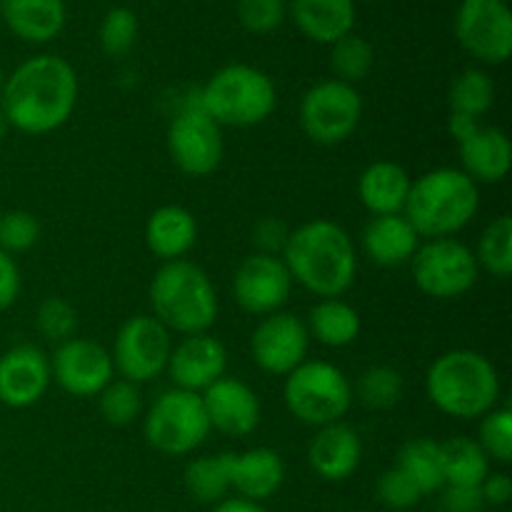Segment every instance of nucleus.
Masks as SVG:
<instances>
[{
  "instance_id": "obj_22",
  "label": "nucleus",
  "mask_w": 512,
  "mask_h": 512,
  "mask_svg": "<svg viewBox=\"0 0 512 512\" xmlns=\"http://www.w3.org/2000/svg\"><path fill=\"white\" fill-rule=\"evenodd\" d=\"M365 258L373 260L380 268H400L410 263L415 250L420 248V235L415 233L413 225L405 220L403 213L398 215H375L363 228L360 235Z\"/></svg>"
},
{
  "instance_id": "obj_24",
  "label": "nucleus",
  "mask_w": 512,
  "mask_h": 512,
  "mask_svg": "<svg viewBox=\"0 0 512 512\" xmlns=\"http://www.w3.org/2000/svg\"><path fill=\"white\" fill-rule=\"evenodd\" d=\"M285 483V463L273 448H250L245 453H233L230 488L238 498L263 503L273 498Z\"/></svg>"
},
{
  "instance_id": "obj_48",
  "label": "nucleus",
  "mask_w": 512,
  "mask_h": 512,
  "mask_svg": "<svg viewBox=\"0 0 512 512\" xmlns=\"http://www.w3.org/2000/svg\"><path fill=\"white\" fill-rule=\"evenodd\" d=\"M213 512H268L260 503L245 498H225L215 505Z\"/></svg>"
},
{
  "instance_id": "obj_6",
  "label": "nucleus",
  "mask_w": 512,
  "mask_h": 512,
  "mask_svg": "<svg viewBox=\"0 0 512 512\" xmlns=\"http://www.w3.org/2000/svg\"><path fill=\"white\" fill-rule=\"evenodd\" d=\"M195 100L220 128H255L275 113L278 90L265 70L230 63L210 75Z\"/></svg>"
},
{
  "instance_id": "obj_44",
  "label": "nucleus",
  "mask_w": 512,
  "mask_h": 512,
  "mask_svg": "<svg viewBox=\"0 0 512 512\" xmlns=\"http://www.w3.org/2000/svg\"><path fill=\"white\" fill-rule=\"evenodd\" d=\"M20 285H23V278H20L18 263L13 255L0 250V313L13 308L20 295Z\"/></svg>"
},
{
  "instance_id": "obj_31",
  "label": "nucleus",
  "mask_w": 512,
  "mask_h": 512,
  "mask_svg": "<svg viewBox=\"0 0 512 512\" xmlns=\"http://www.w3.org/2000/svg\"><path fill=\"white\" fill-rule=\"evenodd\" d=\"M395 468L403 470L415 488L425 495L438 493L445 488V470H443V453H440V443L433 438H415L403 445L398 455V465Z\"/></svg>"
},
{
  "instance_id": "obj_23",
  "label": "nucleus",
  "mask_w": 512,
  "mask_h": 512,
  "mask_svg": "<svg viewBox=\"0 0 512 512\" xmlns=\"http://www.w3.org/2000/svg\"><path fill=\"white\" fill-rule=\"evenodd\" d=\"M145 245L163 263L185 260L198 243V220L183 205H160L145 223Z\"/></svg>"
},
{
  "instance_id": "obj_14",
  "label": "nucleus",
  "mask_w": 512,
  "mask_h": 512,
  "mask_svg": "<svg viewBox=\"0 0 512 512\" xmlns=\"http://www.w3.org/2000/svg\"><path fill=\"white\" fill-rule=\"evenodd\" d=\"M308 350V325L303 318L285 310L260 318L250 335V355L255 365L268 375H280V378L290 375L308 360Z\"/></svg>"
},
{
  "instance_id": "obj_16",
  "label": "nucleus",
  "mask_w": 512,
  "mask_h": 512,
  "mask_svg": "<svg viewBox=\"0 0 512 512\" xmlns=\"http://www.w3.org/2000/svg\"><path fill=\"white\" fill-rule=\"evenodd\" d=\"M293 278L280 255L253 253L238 265L233 275V298L248 315H273L288 303Z\"/></svg>"
},
{
  "instance_id": "obj_34",
  "label": "nucleus",
  "mask_w": 512,
  "mask_h": 512,
  "mask_svg": "<svg viewBox=\"0 0 512 512\" xmlns=\"http://www.w3.org/2000/svg\"><path fill=\"white\" fill-rule=\"evenodd\" d=\"M375 65V50L363 35L348 33L345 38L330 45V68L335 80L348 85H358L370 75Z\"/></svg>"
},
{
  "instance_id": "obj_28",
  "label": "nucleus",
  "mask_w": 512,
  "mask_h": 512,
  "mask_svg": "<svg viewBox=\"0 0 512 512\" xmlns=\"http://www.w3.org/2000/svg\"><path fill=\"white\" fill-rule=\"evenodd\" d=\"M310 340L325 345V348H348L360 338L363 330V318L358 310L343 298H325L310 308L308 320Z\"/></svg>"
},
{
  "instance_id": "obj_47",
  "label": "nucleus",
  "mask_w": 512,
  "mask_h": 512,
  "mask_svg": "<svg viewBox=\"0 0 512 512\" xmlns=\"http://www.w3.org/2000/svg\"><path fill=\"white\" fill-rule=\"evenodd\" d=\"M480 125V120H470V118H463V115H455L450 113L448 118V133L453 135L455 143H460V140L468 138L470 133H475Z\"/></svg>"
},
{
  "instance_id": "obj_2",
  "label": "nucleus",
  "mask_w": 512,
  "mask_h": 512,
  "mask_svg": "<svg viewBox=\"0 0 512 512\" xmlns=\"http://www.w3.org/2000/svg\"><path fill=\"white\" fill-rule=\"evenodd\" d=\"M283 263L293 283L318 300L343 298L358 275V250L343 225L333 220H308L290 230Z\"/></svg>"
},
{
  "instance_id": "obj_17",
  "label": "nucleus",
  "mask_w": 512,
  "mask_h": 512,
  "mask_svg": "<svg viewBox=\"0 0 512 512\" xmlns=\"http://www.w3.org/2000/svg\"><path fill=\"white\" fill-rule=\"evenodd\" d=\"M165 373L175 388L200 395L228 375V350L210 333L185 335L170 350Z\"/></svg>"
},
{
  "instance_id": "obj_41",
  "label": "nucleus",
  "mask_w": 512,
  "mask_h": 512,
  "mask_svg": "<svg viewBox=\"0 0 512 512\" xmlns=\"http://www.w3.org/2000/svg\"><path fill=\"white\" fill-rule=\"evenodd\" d=\"M240 25L248 33L268 35L275 33L288 18V3L285 0H238L235 5Z\"/></svg>"
},
{
  "instance_id": "obj_3",
  "label": "nucleus",
  "mask_w": 512,
  "mask_h": 512,
  "mask_svg": "<svg viewBox=\"0 0 512 512\" xmlns=\"http://www.w3.org/2000/svg\"><path fill=\"white\" fill-rule=\"evenodd\" d=\"M428 400L455 420H480L498 408L503 383L493 360L470 348H455L433 360L425 375Z\"/></svg>"
},
{
  "instance_id": "obj_4",
  "label": "nucleus",
  "mask_w": 512,
  "mask_h": 512,
  "mask_svg": "<svg viewBox=\"0 0 512 512\" xmlns=\"http://www.w3.org/2000/svg\"><path fill=\"white\" fill-rule=\"evenodd\" d=\"M480 208V185L460 168H433L410 185L403 215L420 240L455 238Z\"/></svg>"
},
{
  "instance_id": "obj_25",
  "label": "nucleus",
  "mask_w": 512,
  "mask_h": 512,
  "mask_svg": "<svg viewBox=\"0 0 512 512\" xmlns=\"http://www.w3.org/2000/svg\"><path fill=\"white\" fill-rule=\"evenodd\" d=\"M413 178L403 165L393 160H375L360 173L358 198L370 215H398L403 213Z\"/></svg>"
},
{
  "instance_id": "obj_30",
  "label": "nucleus",
  "mask_w": 512,
  "mask_h": 512,
  "mask_svg": "<svg viewBox=\"0 0 512 512\" xmlns=\"http://www.w3.org/2000/svg\"><path fill=\"white\" fill-rule=\"evenodd\" d=\"M443 453L445 485H465V488H480L490 473V458L483 453L478 440L468 435H455L440 443Z\"/></svg>"
},
{
  "instance_id": "obj_33",
  "label": "nucleus",
  "mask_w": 512,
  "mask_h": 512,
  "mask_svg": "<svg viewBox=\"0 0 512 512\" xmlns=\"http://www.w3.org/2000/svg\"><path fill=\"white\" fill-rule=\"evenodd\" d=\"M478 268L490 273L493 278H510L512 273V218L510 215H498L485 225L483 235L475 250Z\"/></svg>"
},
{
  "instance_id": "obj_8",
  "label": "nucleus",
  "mask_w": 512,
  "mask_h": 512,
  "mask_svg": "<svg viewBox=\"0 0 512 512\" xmlns=\"http://www.w3.org/2000/svg\"><path fill=\"white\" fill-rule=\"evenodd\" d=\"M143 435L150 448L168 458L195 453L210 435L203 398L180 388L160 393L143 413Z\"/></svg>"
},
{
  "instance_id": "obj_46",
  "label": "nucleus",
  "mask_w": 512,
  "mask_h": 512,
  "mask_svg": "<svg viewBox=\"0 0 512 512\" xmlns=\"http://www.w3.org/2000/svg\"><path fill=\"white\" fill-rule=\"evenodd\" d=\"M480 495L485 505H505L512 498V480L505 473H488V478L480 483Z\"/></svg>"
},
{
  "instance_id": "obj_12",
  "label": "nucleus",
  "mask_w": 512,
  "mask_h": 512,
  "mask_svg": "<svg viewBox=\"0 0 512 512\" xmlns=\"http://www.w3.org/2000/svg\"><path fill=\"white\" fill-rule=\"evenodd\" d=\"M168 155L180 173L205 178L223 163V128L195 103H188L168 125Z\"/></svg>"
},
{
  "instance_id": "obj_50",
  "label": "nucleus",
  "mask_w": 512,
  "mask_h": 512,
  "mask_svg": "<svg viewBox=\"0 0 512 512\" xmlns=\"http://www.w3.org/2000/svg\"><path fill=\"white\" fill-rule=\"evenodd\" d=\"M3 85H5V73H3V65H0V93H3Z\"/></svg>"
},
{
  "instance_id": "obj_15",
  "label": "nucleus",
  "mask_w": 512,
  "mask_h": 512,
  "mask_svg": "<svg viewBox=\"0 0 512 512\" xmlns=\"http://www.w3.org/2000/svg\"><path fill=\"white\" fill-rule=\"evenodd\" d=\"M50 378L73 398H98L115 378L110 350L88 338H70L55 348L50 358Z\"/></svg>"
},
{
  "instance_id": "obj_49",
  "label": "nucleus",
  "mask_w": 512,
  "mask_h": 512,
  "mask_svg": "<svg viewBox=\"0 0 512 512\" xmlns=\"http://www.w3.org/2000/svg\"><path fill=\"white\" fill-rule=\"evenodd\" d=\"M8 133H10V125H8V120H5L3 110H0V143H3L5 135H8Z\"/></svg>"
},
{
  "instance_id": "obj_45",
  "label": "nucleus",
  "mask_w": 512,
  "mask_h": 512,
  "mask_svg": "<svg viewBox=\"0 0 512 512\" xmlns=\"http://www.w3.org/2000/svg\"><path fill=\"white\" fill-rule=\"evenodd\" d=\"M485 503L480 488H465V485H445L443 488V510L445 512H483Z\"/></svg>"
},
{
  "instance_id": "obj_7",
  "label": "nucleus",
  "mask_w": 512,
  "mask_h": 512,
  "mask_svg": "<svg viewBox=\"0 0 512 512\" xmlns=\"http://www.w3.org/2000/svg\"><path fill=\"white\" fill-rule=\"evenodd\" d=\"M283 400L288 413L308 428L343 423L353 408V383L328 360H305L285 375Z\"/></svg>"
},
{
  "instance_id": "obj_42",
  "label": "nucleus",
  "mask_w": 512,
  "mask_h": 512,
  "mask_svg": "<svg viewBox=\"0 0 512 512\" xmlns=\"http://www.w3.org/2000/svg\"><path fill=\"white\" fill-rule=\"evenodd\" d=\"M378 498L390 510H410L423 500V493L413 485V480L400 468H388L378 478Z\"/></svg>"
},
{
  "instance_id": "obj_27",
  "label": "nucleus",
  "mask_w": 512,
  "mask_h": 512,
  "mask_svg": "<svg viewBox=\"0 0 512 512\" xmlns=\"http://www.w3.org/2000/svg\"><path fill=\"white\" fill-rule=\"evenodd\" d=\"M290 15L300 33L320 45H333L355 28L353 0H293Z\"/></svg>"
},
{
  "instance_id": "obj_19",
  "label": "nucleus",
  "mask_w": 512,
  "mask_h": 512,
  "mask_svg": "<svg viewBox=\"0 0 512 512\" xmlns=\"http://www.w3.org/2000/svg\"><path fill=\"white\" fill-rule=\"evenodd\" d=\"M50 383V358L38 345L20 343L0 355V403L8 408H33Z\"/></svg>"
},
{
  "instance_id": "obj_20",
  "label": "nucleus",
  "mask_w": 512,
  "mask_h": 512,
  "mask_svg": "<svg viewBox=\"0 0 512 512\" xmlns=\"http://www.w3.org/2000/svg\"><path fill=\"white\" fill-rule=\"evenodd\" d=\"M308 463L325 483H343L353 478L363 463V443L350 425L333 423L315 430L308 445Z\"/></svg>"
},
{
  "instance_id": "obj_26",
  "label": "nucleus",
  "mask_w": 512,
  "mask_h": 512,
  "mask_svg": "<svg viewBox=\"0 0 512 512\" xmlns=\"http://www.w3.org/2000/svg\"><path fill=\"white\" fill-rule=\"evenodd\" d=\"M0 18L25 43H50L65 25V0H0Z\"/></svg>"
},
{
  "instance_id": "obj_37",
  "label": "nucleus",
  "mask_w": 512,
  "mask_h": 512,
  "mask_svg": "<svg viewBox=\"0 0 512 512\" xmlns=\"http://www.w3.org/2000/svg\"><path fill=\"white\" fill-rule=\"evenodd\" d=\"M35 325H38V333L48 343L60 345L65 340L75 338V333H78V310L73 308L70 300L60 298V295H50L38 305Z\"/></svg>"
},
{
  "instance_id": "obj_9",
  "label": "nucleus",
  "mask_w": 512,
  "mask_h": 512,
  "mask_svg": "<svg viewBox=\"0 0 512 512\" xmlns=\"http://www.w3.org/2000/svg\"><path fill=\"white\" fill-rule=\"evenodd\" d=\"M298 118L305 138L315 145H340L353 138L363 120V98L355 85L320 80L300 98Z\"/></svg>"
},
{
  "instance_id": "obj_21",
  "label": "nucleus",
  "mask_w": 512,
  "mask_h": 512,
  "mask_svg": "<svg viewBox=\"0 0 512 512\" xmlns=\"http://www.w3.org/2000/svg\"><path fill=\"white\" fill-rule=\"evenodd\" d=\"M463 173L475 183H503L510 173L512 145L505 130L495 125H478L475 133L458 143Z\"/></svg>"
},
{
  "instance_id": "obj_1",
  "label": "nucleus",
  "mask_w": 512,
  "mask_h": 512,
  "mask_svg": "<svg viewBox=\"0 0 512 512\" xmlns=\"http://www.w3.org/2000/svg\"><path fill=\"white\" fill-rule=\"evenodd\" d=\"M78 73L65 58L40 53L5 75L0 110L10 130L48 135L63 128L78 105Z\"/></svg>"
},
{
  "instance_id": "obj_35",
  "label": "nucleus",
  "mask_w": 512,
  "mask_h": 512,
  "mask_svg": "<svg viewBox=\"0 0 512 512\" xmlns=\"http://www.w3.org/2000/svg\"><path fill=\"white\" fill-rule=\"evenodd\" d=\"M405 393L403 375L390 365H373L358 375L353 398L370 410H390L400 403Z\"/></svg>"
},
{
  "instance_id": "obj_43",
  "label": "nucleus",
  "mask_w": 512,
  "mask_h": 512,
  "mask_svg": "<svg viewBox=\"0 0 512 512\" xmlns=\"http://www.w3.org/2000/svg\"><path fill=\"white\" fill-rule=\"evenodd\" d=\"M288 238H290V228H288V223L280 218H263V220H258L253 228L255 253L283 255Z\"/></svg>"
},
{
  "instance_id": "obj_18",
  "label": "nucleus",
  "mask_w": 512,
  "mask_h": 512,
  "mask_svg": "<svg viewBox=\"0 0 512 512\" xmlns=\"http://www.w3.org/2000/svg\"><path fill=\"white\" fill-rule=\"evenodd\" d=\"M200 398H203L210 430H218L228 438H248L258 430L263 405H260L258 393L245 380L225 375L205 393H200Z\"/></svg>"
},
{
  "instance_id": "obj_38",
  "label": "nucleus",
  "mask_w": 512,
  "mask_h": 512,
  "mask_svg": "<svg viewBox=\"0 0 512 512\" xmlns=\"http://www.w3.org/2000/svg\"><path fill=\"white\" fill-rule=\"evenodd\" d=\"M98 40L103 53L110 55V58H120V55L130 53V48L138 40V15L130 8H123V5L110 8L100 20Z\"/></svg>"
},
{
  "instance_id": "obj_32",
  "label": "nucleus",
  "mask_w": 512,
  "mask_h": 512,
  "mask_svg": "<svg viewBox=\"0 0 512 512\" xmlns=\"http://www.w3.org/2000/svg\"><path fill=\"white\" fill-rule=\"evenodd\" d=\"M495 103V83L485 70L465 68L450 83L448 105L450 113L463 115V118L480 120L488 115V110Z\"/></svg>"
},
{
  "instance_id": "obj_11",
  "label": "nucleus",
  "mask_w": 512,
  "mask_h": 512,
  "mask_svg": "<svg viewBox=\"0 0 512 512\" xmlns=\"http://www.w3.org/2000/svg\"><path fill=\"white\" fill-rule=\"evenodd\" d=\"M170 330L153 315H133L120 325L113 343V368L120 378L135 385L160 378L168 368L173 338Z\"/></svg>"
},
{
  "instance_id": "obj_10",
  "label": "nucleus",
  "mask_w": 512,
  "mask_h": 512,
  "mask_svg": "<svg viewBox=\"0 0 512 512\" xmlns=\"http://www.w3.org/2000/svg\"><path fill=\"white\" fill-rule=\"evenodd\" d=\"M410 268L420 293L433 300L463 298L475 288L480 275L473 248L458 238L423 240L410 260Z\"/></svg>"
},
{
  "instance_id": "obj_5",
  "label": "nucleus",
  "mask_w": 512,
  "mask_h": 512,
  "mask_svg": "<svg viewBox=\"0 0 512 512\" xmlns=\"http://www.w3.org/2000/svg\"><path fill=\"white\" fill-rule=\"evenodd\" d=\"M150 308L170 333H208L220 313V298L213 280L200 265L185 260L163 263L150 280Z\"/></svg>"
},
{
  "instance_id": "obj_39",
  "label": "nucleus",
  "mask_w": 512,
  "mask_h": 512,
  "mask_svg": "<svg viewBox=\"0 0 512 512\" xmlns=\"http://www.w3.org/2000/svg\"><path fill=\"white\" fill-rule=\"evenodd\" d=\"M478 445L488 455L490 463L508 465L512 460V410L493 408L480 418Z\"/></svg>"
},
{
  "instance_id": "obj_29",
  "label": "nucleus",
  "mask_w": 512,
  "mask_h": 512,
  "mask_svg": "<svg viewBox=\"0 0 512 512\" xmlns=\"http://www.w3.org/2000/svg\"><path fill=\"white\" fill-rule=\"evenodd\" d=\"M230 470H233V453L203 455V458L190 460L183 473L185 490L198 503L218 505L233 490L230 488Z\"/></svg>"
},
{
  "instance_id": "obj_36",
  "label": "nucleus",
  "mask_w": 512,
  "mask_h": 512,
  "mask_svg": "<svg viewBox=\"0 0 512 512\" xmlns=\"http://www.w3.org/2000/svg\"><path fill=\"white\" fill-rule=\"evenodd\" d=\"M98 410L105 423L115 425V428H125V425L135 423L138 418H143V393H140V385L123 378H113L100 390Z\"/></svg>"
},
{
  "instance_id": "obj_40",
  "label": "nucleus",
  "mask_w": 512,
  "mask_h": 512,
  "mask_svg": "<svg viewBox=\"0 0 512 512\" xmlns=\"http://www.w3.org/2000/svg\"><path fill=\"white\" fill-rule=\"evenodd\" d=\"M40 223L28 210H5L0 213V250L8 255L28 253L40 240Z\"/></svg>"
},
{
  "instance_id": "obj_13",
  "label": "nucleus",
  "mask_w": 512,
  "mask_h": 512,
  "mask_svg": "<svg viewBox=\"0 0 512 512\" xmlns=\"http://www.w3.org/2000/svg\"><path fill=\"white\" fill-rule=\"evenodd\" d=\"M455 38L478 63L503 65L512 55V13L505 0H463Z\"/></svg>"
}]
</instances>
